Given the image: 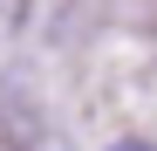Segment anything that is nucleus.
I'll use <instances>...</instances> for the list:
<instances>
[{
	"instance_id": "f257e3e1",
	"label": "nucleus",
	"mask_w": 157,
	"mask_h": 151,
	"mask_svg": "<svg viewBox=\"0 0 157 151\" xmlns=\"http://www.w3.org/2000/svg\"><path fill=\"white\" fill-rule=\"evenodd\" d=\"M109 151H157V144H144V137H116Z\"/></svg>"
}]
</instances>
